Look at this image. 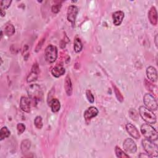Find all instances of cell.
<instances>
[{"label":"cell","mask_w":158,"mask_h":158,"mask_svg":"<svg viewBox=\"0 0 158 158\" xmlns=\"http://www.w3.org/2000/svg\"><path fill=\"white\" fill-rule=\"evenodd\" d=\"M27 93L30 99L36 105L43 99V91L41 87L37 84H32L27 88Z\"/></svg>","instance_id":"cell-1"},{"label":"cell","mask_w":158,"mask_h":158,"mask_svg":"<svg viewBox=\"0 0 158 158\" xmlns=\"http://www.w3.org/2000/svg\"><path fill=\"white\" fill-rule=\"evenodd\" d=\"M141 131L146 139L152 141H156L157 139V133L156 130L148 123H145L141 125Z\"/></svg>","instance_id":"cell-2"},{"label":"cell","mask_w":158,"mask_h":158,"mask_svg":"<svg viewBox=\"0 0 158 158\" xmlns=\"http://www.w3.org/2000/svg\"><path fill=\"white\" fill-rule=\"evenodd\" d=\"M142 144L145 151L149 157H156L158 156L157 146L152 141L145 138L142 140Z\"/></svg>","instance_id":"cell-3"},{"label":"cell","mask_w":158,"mask_h":158,"mask_svg":"<svg viewBox=\"0 0 158 158\" xmlns=\"http://www.w3.org/2000/svg\"><path fill=\"white\" fill-rule=\"evenodd\" d=\"M139 112L142 118L148 124H154L156 122V116L155 114L146 107L140 106Z\"/></svg>","instance_id":"cell-4"},{"label":"cell","mask_w":158,"mask_h":158,"mask_svg":"<svg viewBox=\"0 0 158 158\" xmlns=\"http://www.w3.org/2000/svg\"><path fill=\"white\" fill-rule=\"evenodd\" d=\"M46 60L49 62H54L57 57V49L54 45H49L46 47L44 52Z\"/></svg>","instance_id":"cell-5"},{"label":"cell","mask_w":158,"mask_h":158,"mask_svg":"<svg viewBox=\"0 0 158 158\" xmlns=\"http://www.w3.org/2000/svg\"><path fill=\"white\" fill-rule=\"evenodd\" d=\"M143 101L146 107L151 111L156 110L157 109V103L154 97L151 94L146 93L143 97Z\"/></svg>","instance_id":"cell-6"},{"label":"cell","mask_w":158,"mask_h":158,"mask_svg":"<svg viewBox=\"0 0 158 158\" xmlns=\"http://www.w3.org/2000/svg\"><path fill=\"white\" fill-rule=\"evenodd\" d=\"M78 12V9L76 6L71 5L68 7L67 12V20L72 23L73 27L75 25V22Z\"/></svg>","instance_id":"cell-7"},{"label":"cell","mask_w":158,"mask_h":158,"mask_svg":"<svg viewBox=\"0 0 158 158\" xmlns=\"http://www.w3.org/2000/svg\"><path fill=\"white\" fill-rule=\"evenodd\" d=\"M123 147L127 152L130 154L135 153L137 150V147L135 141L131 138H127L123 141Z\"/></svg>","instance_id":"cell-8"},{"label":"cell","mask_w":158,"mask_h":158,"mask_svg":"<svg viewBox=\"0 0 158 158\" xmlns=\"http://www.w3.org/2000/svg\"><path fill=\"white\" fill-rule=\"evenodd\" d=\"M39 73H40V69H39L38 64L37 63H35L31 67V72L27 77V81L28 83H30L35 81L38 78Z\"/></svg>","instance_id":"cell-9"},{"label":"cell","mask_w":158,"mask_h":158,"mask_svg":"<svg viewBox=\"0 0 158 158\" xmlns=\"http://www.w3.org/2000/svg\"><path fill=\"white\" fill-rule=\"evenodd\" d=\"M30 100L26 96L21 97L20 101V107L22 110L25 112H30Z\"/></svg>","instance_id":"cell-10"},{"label":"cell","mask_w":158,"mask_h":158,"mask_svg":"<svg viewBox=\"0 0 158 158\" xmlns=\"http://www.w3.org/2000/svg\"><path fill=\"white\" fill-rule=\"evenodd\" d=\"M98 114V110L94 106L89 107L84 113V118L86 120H89L93 117H96Z\"/></svg>","instance_id":"cell-11"},{"label":"cell","mask_w":158,"mask_h":158,"mask_svg":"<svg viewBox=\"0 0 158 158\" xmlns=\"http://www.w3.org/2000/svg\"><path fill=\"white\" fill-rule=\"evenodd\" d=\"M146 75L152 82H156L157 79V73L155 67L149 66L146 69Z\"/></svg>","instance_id":"cell-12"},{"label":"cell","mask_w":158,"mask_h":158,"mask_svg":"<svg viewBox=\"0 0 158 158\" xmlns=\"http://www.w3.org/2000/svg\"><path fill=\"white\" fill-rule=\"evenodd\" d=\"M126 130L131 136L135 139L140 138V135L137 128L131 123H127L126 125Z\"/></svg>","instance_id":"cell-13"},{"label":"cell","mask_w":158,"mask_h":158,"mask_svg":"<svg viewBox=\"0 0 158 158\" xmlns=\"http://www.w3.org/2000/svg\"><path fill=\"white\" fill-rule=\"evenodd\" d=\"M124 18V13L121 11H116L112 14L113 23L115 26H118L122 22V20Z\"/></svg>","instance_id":"cell-14"},{"label":"cell","mask_w":158,"mask_h":158,"mask_svg":"<svg viewBox=\"0 0 158 158\" xmlns=\"http://www.w3.org/2000/svg\"><path fill=\"white\" fill-rule=\"evenodd\" d=\"M148 18L151 23L153 25H157V14L154 7H151L148 12Z\"/></svg>","instance_id":"cell-15"},{"label":"cell","mask_w":158,"mask_h":158,"mask_svg":"<svg viewBox=\"0 0 158 158\" xmlns=\"http://www.w3.org/2000/svg\"><path fill=\"white\" fill-rule=\"evenodd\" d=\"M65 73V69L62 65L57 64L51 70L52 75L55 77H59Z\"/></svg>","instance_id":"cell-16"},{"label":"cell","mask_w":158,"mask_h":158,"mask_svg":"<svg viewBox=\"0 0 158 158\" xmlns=\"http://www.w3.org/2000/svg\"><path fill=\"white\" fill-rule=\"evenodd\" d=\"M64 88L65 92L68 96H70L72 93V86L70 78L69 75H67L64 81Z\"/></svg>","instance_id":"cell-17"},{"label":"cell","mask_w":158,"mask_h":158,"mask_svg":"<svg viewBox=\"0 0 158 158\" xmlns=\"http://www.w3.org/2000/svg\"><path fill=\"white\" fill-rule=\"evenodd\" d=\"M50 106L51 108V110L53 112H57L59 110L60 108V104L59 101L56 99V98H54L52 99L51 101H50Z\"/></svg>","instance_id":"cell-18"},{"label":"cell","mask_w":158,"mask_h":158,"mask_svg":"<svg viewBox=\"0 0 158 158\" xmlns=\"http://www.w3.org/2000/svg\"><path fill=\"white\" fill-rule=\"evenodd\" d=\"M15 28L14 25L10 23H7L4 28V33L7 36H12L15 33Z\"/></svg>","instance_id":"cell-19"},{"label":"cell","mask_w":158,"mask_h":158,"mask_svg":"<svg viewBox=\"0 0 158 158\" xmlns=\"http://www.w3.org/2000/svg\"><path fill=\"white\" fill-rule=\"evenodd\" d=\"M31 143L28 139H24L21 143V150L23 153L27 152L30 148Z\"/></svg>","instance_id":"cell-20"},{"label":"cell","mask_w":158,"mask_h":158,"mask_svg":"<svg viewBox=\"0 0 158 158\" xmlns=\"http://www.w3.org/2000/svg\"><path fill=\"white\" fill-rule=\"evenodd\" d=\"M74 51L76 52H79L81 51V50L82 49V43L81 42V40L78 38H76L75 40H74Z\"/></svg>","instance_id":"cell-21"},{"label":"cell","mask_w":158,"mask_h":158,"mask_svg":"<svg viewBox=\"0 0 158 158\" xmlns=\"http://www.w3.org/2000/svg\"><path fill=\"white\" fill-rule=\"evenodd\" d=\"M10 134V131L6 127H3L0 131V139L2 140L5 138L8 137Z\"/></svg>","instance_id":"cell-22"},{"label":"cell","mask_w":158,"mask_h":158,"mask_svg":"<svg viewBox=\"0 0 158 158\" xmlns=\"http://www.w3.org/2000/svg\"><path fill=\"white\" fill-rule=\"evenodd\" d=\"M115 152L117 157H120V158L129 157V156L127 155L126 153H125L118 146H115Z\"/></svg>","instance_id":"cell-23"},{"label":"cell","mask_w":158,"mask_h":158,"mask_svg":"<svg viewBox=\"0 0 158 158\" xmlns=\"http://www.w3.org/2000/svg\"><path fill=\"white\" fill-rule=\"evenodd\" d=\"M34 124L35 127L41 129L43 127V122H42V118L41 116H37L34 120Z\"/></svg>","instance_id":"cell-24"},{"label":"cell","mask_w":158,"mask_h":158,"mask_svg":"<svg viewBox=\"0 0 158 158\" xmlns=\"http://www.w3.org/2000/svg\"><path fill=\"white\" fill-rule=\"evenodd\" d=\"M12 2V1H9V0H2L1 1V6H0V8L1 10H5L6 9H7L10 4Z\"/></svg>","instance_id":"cell-25"},{"label":"cell","mask_w":158,"mask_h":158,"mask_svg":"<svg viewBox=\"0 0 158 158\" xmlns=\"http://www.w3.org/2000/svg\"><path fill=\"white\" fill-rule=\"evenodd\" d=\"M113 87H114V92L115 93V96L117 98V99L120 101V102H122L123 100V97L122 96V94H121V93L120 92V91L118 89V88L114 85H113Z\"/></svg>","instance_id":"cell-26"},{"label":"cell","mask_w":158,"mask_h":158,"mask_svg":"<svg viewBox=\"0 0 158 158\" xmlns=\"http://www.w3.org/2000/svg\"><path fill=\"white\" fill-rule=\"evenodd\" d=\"M145 83H146V86L148 88V89H149V91H151L152 93H153L154 94H157V93L154 91V89H157V87L155 85H153L152 83H151L149 81H147L146 80H145Z\"/></svg>","instance_id":"cell-27"},{"label":"cell","mask_w":158,"mask_h":158,"mask_svg":"<svg viewBox=\"0 0 158 158\" xmlns=\"http://www.w3.org/2000/svg\"><path fill=\"white\" fill-rule=\"evenodd\" d=\"M86 97H87V99H88V101L90 102L91 103H93L94 101V98L93 94L91 92V91L90 90H86Z\"/></svg>","instance_id":"cell-28"},{"label":"cell","mask_w":158,"mask_h":158,"mask_svg":"<svg viewBox=\"0 0 158 158\" xmlns=\"http://www.w3.org/2000/svg\"><path fill=\"white\" fill-rule=\"evenodd\" d=\"M17 130L19 134H22L25 130V126L22 123H19L17 125Z\"/></svg>","instance_id":"cell-29"},{"label":"cell","mask_w":158,"mask_h":158,"mask_svg":"<svg viewBox=\"0 0 158 158\" xmlns=\"http://www.w3.org/2000/svg\"><path fill=\"white\" fill-rule=\"evenodd\" d=\"M61 7V4H54L52 6V12L54 13H57Z\"/></svg>","instance_id":"cell-30"},{"label":"cell","mask_w":158,"mask_h":158,"mask_svg":"<svg viewBox=\"0 0 158 158\" xmlns=\"http://www.w3.org/2000/svg\"><path fill=\"white\" fill-rule=\"evenodd\" d=\"M44 41H45V38H42V39L38 42V44L36 45V48H35V51H36V52H38L39 50H40V49L41 48V47H42V46H43V44Z\"/></svg>","instance_id":"cell-31"},{"label":"cell","mask_w":158,"mask_h":158,"mask_svg":"<svg viewBox=\"0 0 158 158\" xmlns=\"http://www.w3.org/2000/svg\"><path fill=\"white\" fill-rule=\"evenodd\" d=\"M5 14H6L5 11L4 10H1V16L4 17L5 15Z\"/></svg>","instance_id":"cell-32"},{"label":"cell","mask_w":158,"mask_h":158,"mask_svg":"<svg viewBox=\"0 0 158 158\" xmlns=\"http://www.w3.org/2000/svg\"><path fill=\"white\" fill-rule=\"evenodd\" d=\"M157 35H156L155 36V43H156V46H157Z\"/></svg>","instance_id":"cell-33"}]
</instances>
